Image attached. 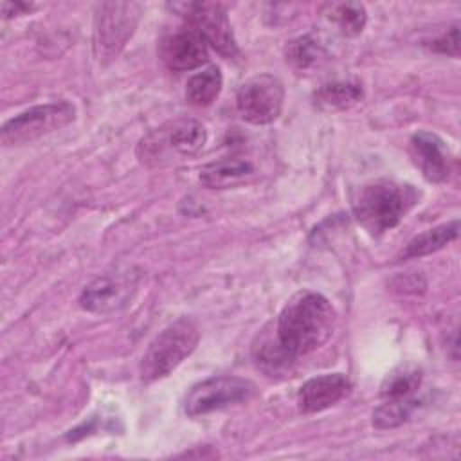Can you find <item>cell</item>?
<instances>
[{"instance_id":"cell-1","label":"cell","mask_w":461,"mask_h":461,"mask_svg":"<svg viewBox=\"0 0 461 461\" xmlns=\"http://www.w3.org/2000/svg\"><path fill=\"white\" fill-rule=\"evenodd\" d=\"M335 330L331 303L310 290L295 294L281 310L276 324L279 346L295 360L324 346Z\"/></svg>"},{"instance_id":"cell-2","label":"cell","mask_w":461,"mask_h":461,"mask_svg":"<svg viewBox=\"0 0 461 461\" xmlns=\"http://www.w3.org/2000/svg\"><path fill=\"white\" fill-rule=\"evenodd\" d=\"M416 193L411 185L378 178L360 187L353 198V214L369 234H382L400 223L414 205Z\"/></svg>"},{"instance_id":"cell-3","label":"cell","mask_w":461,"mask_h":461,"mask_svg":"<svg viewBox=\"0 0 461 461\" xmlns=\"http://www.w3.org/2000/svg\"><path fill=\"white\" fill-rule=\"evenodd\" d=\"M198 339L200 331L196 324L187 317H180L167 324L148 344L140 358V380L144 384H151L171 375L196 349Z\"/></svg>"},{"instance_id":"cell-4","label":"cell","mask_w":461,"mask_h":461,"mask_svg":"<svg viewBox=\"0 0 461 461\" xmlns=\"http://www.w3.org/2000/svg\"><path fill=\"white\" fill-rule=\"evenodd\" d=\"M137 2H103L95 9L94 52L101 63L115 59L133 36L140 18Z\"/></svg>"},{"instance_id":"cell-5","label":"cell","mask_w":461,"mask_h":461,"mask_svg":"<svg viewBox=\"0 0 461 461\" xmlns=\"http://www.w3.org/2000/svg\"><path fill=\"white\" fill-rule=\"evenodd\" d=\"M140 272L131 265H119L92 279L79 295V306L90 313H113L130 304L137 294Z\"/></svg>"},{"instance_id":"cell-6","label":"cell","mask_w":461,"mask_h":461,"mask_svg":"<svg viewBox=\"0 0 461 461\" xmlns=\"http://www.w3.org/2000/svg\"><path fill=\"white\" fill-rule=\"evenodd\" d=\"M76 119V106L68 101L36 104L14 115L2 126V144L20 146L52 133Z\"/></svg>"},{"instance_id":"cell-7","label":"cell","mask_w":461,"mask_h":461,"mask_svg":"<svg viewBox=\"0 0 461 461\" xmlns=\"http://www.w3.org/2000/svg\"><path fill=\"white\" fill-rule=\"evenodd\" d=\"M256 385L241 376H211L194 384L184 400V412L198 418L250 400Z\"/></svg>"},{"instance_id":"cell-8","label":"cell","mask_w":461,"mask_h":461,"mask_svg":"<svg viewBox=\"0 0 461 461\" xmlns=\"http://www.w3.org/2000/svg\"><path fill=\"white\" fill-rule=\"evenodd\" d=\"M285 86L272 74H259L247 79L236 94V108L243 121L261 126L274 122L283 110Z\"/></svg>"},{"instance_id":"cell-9","label":"cell","mask_w":461,"mask_h":461,"mask_svg":"<svg viewBox=\"0 0 461 461\" xmlns=\"http://www.w3.org/2000/svg\"><path fill=\"white\" fill-rule=\"evenodd\" d=\"M173 9H180L187 25L193 27L207 45H211L223 58H234L238 54V45L227 18V11L216 2H189L175 4Z\"/></svg>"},{"instance_id":"cell-10","label":"cell","mask_w":461,"mask_h":461,"mask_svg":"<svg viewBox=\"0 0 461 461\" xmlns=\"http://www.w3.org/2000/svg\"><path fill=\"white\" fill-rule=\"evenodd\" d=\"M207 140L205 126L196 119H176L166 124L164 128L153 131L146 139L140 140L139 153L140 160L148 162L149 158H162L164 151H175L178 155H194L198 153Z\"/></svg>"},{"instance_id":"cell-11","label":"cell","mask_w":461,"mask_h":461,"mask_svg":"<svg viewBox=\"0 0 461 461\" xmlns=\"http://www.w3.org/2000/svg\"><path fill=\"white\" fill-rule=\"evenodd\" d=\"M158 52L166 67L176 72L193 70L207 61V43L189 25L164 36Z\"/></svg>"},{"instance_id":"cell-12","label":"cell","mask_w":461,"mask_h":461,"mask_svg":"<svg viewBox=\"0 0 461 461\" xmlns=\"http://www.w3.org/2000/svg\"><path fill=\"white\" fill-rule=\"evenodd\" d=\"M409 155L427 182L441 184L448 178L450 166L447 144L436 133H414L409 140Z\"/></svg>"},{"instance_id":"cell-13","label":"cell","mask_w":461,"mask_h":461,"mask_svg":"<svg viewBox=\"0 0 461 461\" xmlns=\"http://www.w3.org/2000/svg\"><path fill=\"white\" fill-rule=\"evenodd\" d=\"M349 391V380L342 373H326L306 380L297 393L299 411L321 412L340 402Z\"/></svg>"},{"instance_id":"cell-14","label":"cell","mask_w":461,"mask_h":461,"mask_svg":"<svg viewBox=\"0 0 461 461\" xmlns=\"http://www.w3.org/2000/svg\"><path fill=\"white\" fill-rule=\"evenodd\" d=\"M256 169L250 160L240 157H227L202 167L200 182L209 189H229L249 182Z\"/></svg>"},{"instance_id":"cell-15","label":"cell","mask_w":461,"mask_h":461,"mask_svg":"<svg viewBox=\"0 0 461 461\" xmlns=\"http://www.w3.org/2000/svg\"><path fill=\"white\" fill-rule=\"evenodd\" d=\"M459 232V221L452 220L447 223H441L434 229H429L418 236H414L405 249L400 254V259H412V258H421L427 254H432L439 249H443L445 245H448L450 241H454L457 238Z\"/></svg>"},{"instance_id":"cell-16","label":"cell","mask_w":461,"mask_h":461,"mask_svg":"<svg viewBox=\"0 0 461 461\" xmlns=\"http://www.w3.org/2000/svg\"><path fill=\"white\" fill-rule=\"evenodd\" d=\"M421 369L412 364H402L393 369L380 385L382 400H403L414 396L421 385Z\"/></svg>"},{"instance_id":"cell-17","label":"cell","mask_w":461,"mask_h":461,"mask_svg":"<svg viewBox=\"0 0 461 461\" xmlns=\"http://www.w3.org/2000/svg\"><path fill=\"white\" fill-rule=\"evenodd\" d=\"M223 77L216 65L193 74L185 83V99L194 106H209L221 92Z\"/></svg>"},{"instance_id":"cell-18","label":"cell","mask_w":461,"mask_h":461,"mask_svg":"<svg viewBox=\"0 0 461 461\" xmlns=\"http://www.w3.org/2000/svg\"><path fill=\"white\" fill-rule=\"evenodd\" d=\"M254 358L256 364L261 371L267 375H281L290 369V366L295 362L277 342L276 335L274 337H265L259 340V346L254 348Z\"/></svg>"},{"instance_id":"cell-19","label":"cell","mask_w":461,"mask_h":461,"mask_svg":"<svg viewBox=\"0 0 461 461\" xmlns=\"http://www.w3.org/2000/svg\"><path fill=\"white\" fill-rule=\"evenodd\" d=\"M418 407V400L414 396L403 398V400H384L375 411H373V427L385 430L394 429L405 423L412 412Z\"/></svg>"},{"instance_id":"cell-20","label":"cell","mask_w":461,"mask_h":461,"mask_svg":"<svg viewBox=\"0 0 461 461\" xmlns=\"http://www.w3.org/2000/svg\"><path fill=\"white\" fill-rule=\"evenodd\" d=\"M362 86L351 81H335L315 92V103L324 108H348L360 101Z\"/></svg>"},{"instance_id":"cell-21","label":"cell","mask_w":461,"mask_h":461,"mask_svg":"<svg viewBox=\"0 0 461 461\" xmlns=\"http://www.w3.org/2000/svg\"><path fill=\"white\" fill-rule=\"evenodd\" d=\"M326 58V49L313 36H299L286 45V61L299 70H308Z\"/></svg>"},{"instance_id":"cell-22","label":"cell","mask_w":461,"mask_h":461,"mask_svg":"<svg viewBox=\"0 0 461 461\" xmlns=\"http://www.w3.org/2000/svg\"><path fill=\"white\" fill-rule=\"evenodd\" d=\"M330 16L337 23L340 32L346 36L360 34L366 25V20H367L364 5L355 4V2H346V4L335 5Z\"/></svg>"},{"instance_id":"cell-23","label":"cell","mask_w":461,"mask_h":461,"mask_svg":"<svg viewBox=\"0 0 461 461\" xmlns=\"http://www.w3.org/2000/svg\"><path fill=\"white\" fill-rule=\"evenodd\" d=\"M430 49L436 50V52H441V54H448V56L457 58V54H459V27L454 25V27H450V31H447L443 36L432 40Z\"/></svg>"},{"instance_id":"cell-24","label":"cell","mask_w":461,"mask_h":461,"mask_svg":"<svg viewBox=\"0 0 461 461\" xmlns=\"http://www.w3.org/2000/svg\"><path fill=\"white\" fill-rule=\"evenodd\" d=\"M2 9H13V13L9 14V16H13V14H20V13H25V11H29L31 9V5L29 4H22V2H4L2 4Z\"/></svg>"}]
</instances>
